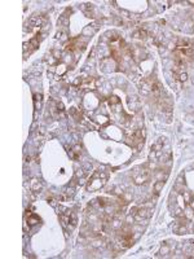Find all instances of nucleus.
I'll return each mask as SVG.
<instances>
[{"instance_id": "nucleus-7", "label": "nucleus", "mask_w": 194, "mask_h": 259, "mask_svg": "<svg viewBox=\"0 0 194 259\" xmlns=\"http://www.w3.org/2000/svg\"><path fill=\"white\" fill-rule=\"evenodd\" d=\"M163 185H164V180H159L158 183L154 185V189H155V192H157V193H159V192H161V189L163 188Z\"/></svg>"}, {"instance_id": "nucleus-6", "label": "nucleus", "mask_w": 194, "mask_h": 259, "mask_svg": "<svg viewBox=\"0 0 194 259\" xmlns=\"http://www.w3.org/2000/svg\"><path fill=\"white\" fill-rule=\"evenodd\" d=\"M31 188H32V190H40L42 189V184L39 183V181L36 180V179H34L32 181H31Z\"/></svg>"}, {"instance_id": "nucleus-3", "label": "nucleus", "mask_w": 194, "mask_h": 259, "mask_svg": "<svg viewBox=\"0 0 194 259\" xmlns=\"http://www.w3.org/2000/svg\"><path fill=\"white\" fill-rule=\"evenodd\" d=\"M139 213H133L135 218L136 219H145V218H150L152 215V210L146 209V207H142V209H137Z\"/></svg>"}, {"instance_id": "nucleus-2", "label": "nucleus", "mask_w": 194, "mask_h": 259, "mask_svg": "<svg viewBox=\"0 0 194 259\" xmlns=\"http://www.w3.org/2000/svg\"><path fill=\"white\" fill-rule=\"evenodd\" d=\"M148 177H149V171L146 169H142V172L141 171H135V174H133V179H135L136 184H141L144 181H146Z\"/></svg>"}, {"instance_id": "nucleus-4", "label": "nucleus", "mask_w": 194, "mask_h": 259, "mask_svg": "<svg viewBox=\"0 0 194 259\" xmlns=\"http://www.w3.org/2000/svg\"><path fill=\"white\" fill-rule=\"evenodd\" d=\"M42 22H43V16H34V17H31V20L28 21V23H30V26L31 27H36V26H39V25H42Z\"/></svg>"}, {"instance_id": "nucleus-8", "label": "nucleus", "mask_w": 194, "mask_h": 259, "mask_svg": "<svg viewBox=\"0 0 194 259\" xmlns=\"http://www.w3.org/2000/svg\"><path fill=\"white\" fill-rule=\"evenodd\" d=\"M28 223H30V224H36V223H39V218H36V217L28 218Z\"/></svg>"}, {"instance_id": "nucleus-5", "label": "nucleus", "mask_w": 194, "mask_h": 259, "mask_svg": "<svg viewBox=\"0 0 194 259\" xmlns=\"http://www.w3.org/2000/svg\"><path fill=\"white\" fill-rule=\"evenodd\" d=\"M82 9H83V12L87 14L88 17H93L92 16V9H93V7H92V4H83V7H82Z\"/></svg>"}, {"instance_id": "nucleus-1", "label": "nucleus", "mask_w": 194, "mask_h": 259, "mask_svg": "<svg viewBox=\"0 0 194 259\" xmlns=\"http://www.w3.org/2000/svg\"><path fill=\"white\" fill-rule=\"evenodd\" d=\"M105 181H106L105 174H102V172H97V174H95L93 177L89 180V184L87 188H88V190H97L105 184Z\"/></svg>"}]
</instances>
